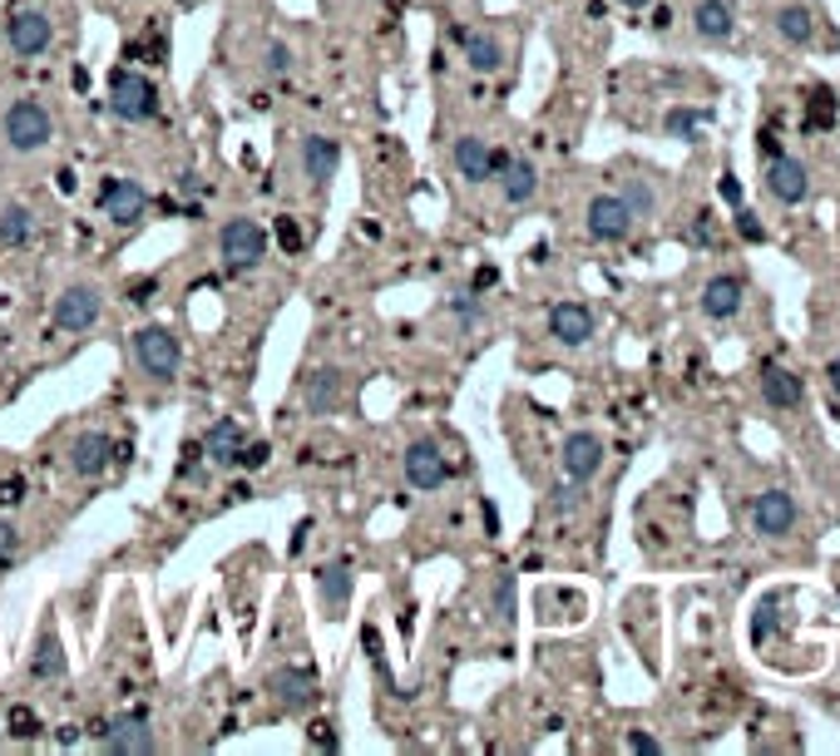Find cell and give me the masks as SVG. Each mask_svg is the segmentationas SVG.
I'll return each mask as SVG.
<instances>
[{
  "label": "cell",
  "instance_id": "obj_1",
  "mask_svg": "<svg viewBox=\"0 0 840 756\" xmlns=\"http://www.w3.org/2000/svg\"><path fill=\"white\" fill-rule=\"evenodd\" d=\"M134 361L148 381H178V366H184V346L168 327H139L134 332Z\"/></svg>",
  "mask_w": 840,
  "mask_h": 756
},
{
  "label": "cell",
  "instance_id": "obj_2",
  "mask_svg": "<svg viewBox=\"0 0 840 756\" xmlns=\"http://www.w3.org/2000/svg\"><path fill=\"white\" fill-rule=\"evenodd\" d=\"M110 114H114V120H124V124L154 120V114H158L154 80L139 74V70H114V80H110Z\"/></svg>",
  "mask_w": 840,
  "mask_h": 756
},
{
  "label": "cell",
  "instance_id": "obj_3",
  "mask_svg": "<svg viewBox=\"0 0 840 756\" xmlns=\"http://www.w3.org/2000/svg\"><path fill=\"white\" fill-rule=\"evenodd\" d=\"M218 252L232 272L258 268V262L268 258V228H262L258 218H228L218 228Z\"/></svg>",
  "mask_w": 840,
  "mask_h": 756
},
{
  "label": "cell",
  "instance_id": "obj_4",
  "mask_svg": "<svg viewBox=\"0 0 840 756\" xmlns=\"http://www.w3.org/2000/svg\"><path fill=\"white\" fill-rule=\"evenodd\" d=\"M0 130H6V144L15 148V154H35V148L50 144L55 124H50V114L40 100H15L6 110V120H0Z\"/></svg>",
  "mask_w": 840,
  "mask_h": 756
},
{
  "label": "cell",
  "instance_id": "obj_5",
  "mask_svg": "<svg viewBox=\"0 0 840 756\" xmlns=\"http://www.w3.org/2000/svg\"><path fill=\"white\" fill-rule=\"evenodd\" d=\"M104 312V292L90 282H74L65 287V292L55 297V312H50V322L60 327V332H90L94 322H100Z\"/></svg>",
  "mask_w": 840,
  "mask_h": 756
},
{
  "label": "cell",
  "instance_id": "obj_6",
  "mask_svg": "<svg viewBox=\"0 0 840 756\" xmlns=\"http://www.w3.org/2000/svg\"><path fill=\"white\" fill-rule=\"evenodd\" d=\"M505 158L509 154H495L480 134H460L455 138V148H450V164H455V174H460L465 184H485V178H495L499 168H505Z\"/></svg>",
  "mask_w": 840,
  "mask_h": 756
},
{
  "label": "cell",
  "instance_id": "obj_7",
  "mask_svg": "<svg viewBox=\"0 0 840 756\" xmlns=\"http://www.w3.org/2000/svg\"><path fill=\"white\" fill-rule=\"evenodd\" d=\"M100 208L114 228H134L148 208V188L134 184V178H110V184L100 188Z\"/></svg>",
  "mask_w": 840,
  "mask_h": 756
},
{
  "label": "cell",
  "instance_id": "obj_8",
  "mask_svg": "<svg viewBox=\"0 0 840 756\" xmlns=\"http://www.w3.org/2000/svg\"><path fill=\"white\" fill-rule=\"evenodd\" d=\"M100 732V747L104 752H114V756H134V752H154V732H148V722H144V712H124V717H114V722H104V727H94Z\"/></svg>",
  "mask_w": 840,
  "mask_h": 756
},
{
  "label": "cell",
  "instance_id": "obj_9",
  "mask_svg": "<svg viewBox=\"0 0 840 756\" xmlns=\"http://www.w3.org/2000/svg\"><path fill=\"white\" fill-rule=\"evenodd\" d=\"M6 45L10 55L20 60H35L50 50V15H40V10H15V15L6 20Z\"/></svg>",
  "mask_w": 840,
  "mask_h": 756
},
{
  "label": "cell",
  "instance_id": "obj_10",
  "mask_svg": "<svg viewBox=\"0 0 840 756\" xmlns=\"http://www.w3.org/2000/svg\"><path fill=\"white\" fill-rule=\"evenodd\" d=\"M633 208L623 204L619 194H599L589 204V238H599V242H623L633 232Z\"/></svg>",
  "mask_w": 840,
  "mask_h": 756
},
{
  "label": "cell",
  "instance_id": "obj_11",
  "mask_svg": "<svg viewBox=\"0 0 840 756\" xmlns=\"http://www.w3.org/2000/svg\"><path fill=\"white\" fill-rule=\"evenodd\" d=\"M445 480H450V460L440 455V445H435V441H416V445H411V451H406V485L431 495V489H440Z\"/></svg>",
  "mask_w": 840,
  "mask_h": 756
},
{
  "label": "cell",
  "instance_id": "obj_12",
  "mask_svg": "<svg viewBox=\"0 0 840 756\" xmlns=\"http://www.w3.org/2000/svg\"><path fill=\"white\" fill-rule=\"evenodd\" d=\"M751 525H757L761 539H786L796 529V499L786 495V489H767V495H757V505H751Z\"/></svg>",
  "mask_w": 840,
  "mask_h": 756
},
{
  "label": "cell",
  "instance_id": "obj_13",
  "mask_svg": "<svg viewBox=\"0 0 840 756\" xmlns=\"http://www.w3.org/2000/svg\"><path fill=\"white\" fill-rule=\"evenodd\" d=\"M114 460H120V445H114L110 435H100V431H84L80 441L70 445V470L80 475V480H94V475H104Z\"/></svg>",
  "mask_w": 840,
  "mask_h": 756
},
{
  "label": "cell",
  "instance_id": "obj_14",
  "mask_svg": "<svg viewBox=\"0 0 840 756\" xmlns=\"http://www.w3.org/2000/svg\"><path fill=\"white\" fill-rule=\"evenodd\" d=\"M297 154H302V174L312 188H326L336 178V168H342V144L326 134H307Z\"/></svg>",
  "mask_w": 840,
  "mask_h": 756
},
{
  "label": "cell",
  "instance_id": "obj_15",
  "mask_svg": "<svg viewBox=\"0 0 840 756\" xmlns=\"http://www.w3.org/2000/svg\"><path fill=\"white\" fill-rule=\"evenodd\" d=\"M563 475H569V480H579V485H589L593 475L603 470V441L593 431H573L569 441H563Z\"/></svg>",
  "mask_w": 840,
  "mask_h": 756
},
{
  "label": "cell",
  "instance_id": "obj_16",
  "mask_svg": "<svg viewBox=\"0 0 840 756\" xmlns=\"http://www.w3.org/2000/svg\"><path fill=\"white\" fill-rule=\"evenodd\" d=\"M767 188H771V198L776 204H801L806 194H811V174H806V164L801 158H791V154H776L771 158V168H767Z\"/></svg>",
  "mask_w": 840,
  "mask_h": 756
},
{
  "label": "cell",
  "instance_id": "obj_17",
  "mask_svg": "<svg viewBox=\"0 0 840 756\" xmlns=\"http://www.w3.org/2000/svg\"><path fill=\"white\" fill-rule=\"evenodd\" d=\"M342 406H346V371H336V366L317 371V376L307 381V415L326 421V415H336Z\"/></svg>",
  "mask_w": 840,
  "mask_h": 756
},
{
  "label": "cell",
  "instance_id": "obj_18",
  "mask_svg": "<svg viewBox=\"0 0 840 756\" xmlns=\"http://www.w3.org/2000/svg\"><path fill=\"white\" fill-rule=\"evenodd\" d=\"M549 336L559 346H583L593 336V312L583 302H559L549 307Z\"/></svg>",
  "mask_w": 840,
  "mask_h": 756
},
{
  "label": "cell",
  "instance_id": "obj_19",
  "mask_svg": "<svg viewBox=\"0 0 840 756\" xmlns=\"http://www.w3.org/2000/svg\"><path fill=\"white\" fill-rule=\"evenodd\" d=\"M317 593H322L326 619H346V609H351V563L346 559L322 563V569H317Z\"/></svg>",
  "mask_w": 840,
  "mask_h": 756
},
{
  "label": "cell",
  "instance_id": "obj_20",
  "mask_svg": "<svg viewBox=\"0 0 840 756\" xmlns=\"http://www.w3.org/2000/svg\"><path fill=\"white\" fill-rule=\"evenodd\" d=\"M742 297H747V282L732 277V272H722V277H712V282L702 287V312H707L712 322H727V317L742 312Z\"/></svg>",
  "mask_w": 840,
  "mask_h": 756
},
{
  "label": "cell",
  "instance_id": "obj_21",
  "mask_svg": "<svg viewBox=\"0 0 840 756\" xmlns=\"http://www.w3.org/2000/svg\"><path fill=\"white\" fill-rule=\"evenodd\" d=\"M761 396H767V406H776V411H796L806 401V386H801V376H796L791 366L771 361V366L761 371Z\"/></svg>",
  "mask_w": 840,
  "mask_h": 756
},
{
  "label": "cell",
  "instance_id": "obj_22",
  "mask_svg": "<svg viewBox=\"0 0 840 756\" xmlns=\"http://www.w3.org/2000/svg\"><path fill=\"white\" fill-rule=\"evenodd\" d=\"M242 445H248V435H242V425L232 421V415H222V421H218V425H212V431L204 435L208 460H212V465H222V470H228V465H238Z\"/></svg>",
  "mask_w": 840,
  "mask_h": 756
},
{
  "label": "cell",
  "instance_id": "obj_23",
  "mask_svg": "<svg viewBox=\"0 0 840 756\" xmlns=\"http://www.w3.org/2000/svg\"><path fill=\"white\" fill-rule=\"evenodd\" d=\"M499 194H505V204H529L539 188V168L529 164V158H505V168H499Z\"/></svg>",
  "mask_w": 840,
  "mask_h": 756
},
{
  "label": "cell",
  "instance_id": "obj_24",
  "mask_svg": "<svg viewBox=\"0 0 840 756\" xmlns=\"http://www.w3.org/2000/svg\"><path fill=\"white\" fill-rule=\"evenodd\" d=\"M272 697H278V707L287 712H302V707H312L317 702V683H312V673H278L272 677Z\"/></svg>",
  "mask_w": 840,
  "mask_h": 756
},
{
  "label": "cell",
  "instance_id": "obj_25",
  "mask_svg": "<svg viewBox=\"0 0 840 756\" xmlns=\"http://www.w3.org/2000/svg\"><path fill=\"white\" fill-rule=\"evenodd\" d=\"M693 30H697L702 40H732V30H737V20H732V6H727V0H697Z\"/></svg>",
  "mask_w": 840,
  "mask_h": 756
},
{
  "label": "cell",
  "instance_id": "obj_26",
  "mask_svg": "<svg viewBox=\"0 0 840 756\" xmlns=\"http://www.w3.org/2000/svg\"><path fill=\"white\" fill-rule=\"evenodd\" d=\"M465 65H470L475 74H495L499 65H505V45H499L495 35H485V30H480V35L465 40Z\"/></svg>",
  "mask_w": 840,
  "mask_h": 756
},
{
  "label": "cell",
  "instance_id": "obj_27",
  "mask_svg": "<svg viewBox=\"0 0 840 756\" xmlns=\"http://www.w3.org/2000/svg\"><path fill=\"white\" fill-rule=\"evenodd\" d=\"M30 238H35V213L20 204L0 208V242H6V248H25Z\"/></svg>",
  "mask_w": 840,
  "mask_h": 756
},
{
  "label": "cell",
  "instance_id": "obj_28",
  "mask_svg": "<svg viewBox=\"0 0 840 756\" xmlns=\"http://www.w3.org/2000/svg\"><path fill=\"white\" fill-rule=\"evenodd\" d=\"M30 673L40 677V683H50V677H60L65 673V653H60V638L55 633H45L35 643V657H30Z\"/></svg>",
  "mask_w": 840,
  "mask_h": 756
},
{
  "label": "cell",
  "instance_id": "obj_29",
  "mask_svg": "<svg viewBox=\"0 0 840 756\" xmlns=\"http://www.w3.org/2000/svg\"><path fill=\"white\" fill-rule=\"evenodd\" d=\"M776 30H781L791 45H811L816 20H811V10H806V6H786L781 15H776Z\"/></svg>",
  "mask_w": 840,
  "mask_h": 756
},
{
  "label": "cell",
  "instance_id": "obj_30",
  "mask_svg": "<svg viewBox=\"0 0 840 756\" xmlns=\"http://www.w3.org/2000/svg\"><path fill=\"white\" fill-rule=\"evenodd\" d=\"M707 124H712V110H687V104L667 110V138H687L693 144L697 130H707Z\"/></svg>",
  "mask_w": 840,
  "mask_h": 756
},
{
  "label": "cell",
  "instance_id": "obj_31",
  "mask_svg": "<svg viewBox=\"0 0 840 756\" xmlns=\"http://www.w3.org/2000/svg\"><path fill=\"white\" fill-rule=\"evenodd\" d=\"M836 94L831 90H811V110H806V134H821V130H836Z\"/></svg>",
  "mask_w": 840,
  "mask_h": 756
},
{
  "label": "cell",
  "instance_id": "obj_32",
  "mask_svg": "<svg viewBox=\"0 0 840 756\" xmlns=\"http://www.w3.org/2000/svg\"><path fill=\"white\" fill-rule=\"evenodd\" d=\"M623 204H629L633 208V218H647V213H653L657 208V194H653V188H647V178H629V184H623Z\"/></svg>",
  "mask_w": 840,
  "mask_h": 756
},
{
  "label": "cell",
  "instance_id": "obj_33",
  "mask_svg": "<svg viewBox=\"0 0 840 756\" xmlns=\"http://www.w3.org/2000/svg\"><path fill=\"white\" fill-rule=\"evenodd\" d=\"M450 317L460 327H475L485 317V302H480V292H460V297H450Z\"/></svg>",
  "mask_w": 840,
  "mask_h": 756
},
{
  "label": "cell",
  "instance_id": "obj_34",
  "mask_svg": "<svg viewBox=\"0 0 840 756\" xmlns=\"http://www.w3.org/2000/svg\"><path fill=\"white\" fill-rule=\"evenodd\" d=\"M262 70H268L272 80H287V74H292V50H287L282 40H272L268 55H262Z\"/></svg>",
  "mask_w": 840,
  "mask_h": 756
},
{
  "label": "cell",
  "instance_id": "obj_35",
  "mask_svg": "<svg viewBox=\"0 0 840 756\" xmlns=\"http://www.w3.org/2000/svg\"><path fill=\"white\" fill-rule=\"evenodd\" d=\"M495 613H499V623L515 619V573H499V583H495Z\"/></svg>",
  "mask_w": 840,
  "mask_h": 756
},
{
  "label": "cell",
  "instance_id": "obj_36",
  "mask_svg": "<svg viewBox=\"0 0 840 756\" xmlns=\"http://www.w3.org/2000/svg\"><path fill=\"white\" fill-rule=\"evenodd\" d=\"M737 232H742L747 242H767V228H761V218H757L751 208H742V213H737Z\"/></svg>",
  "mask_w": 840,
  "mask_h": 756
},
{
  "label": "cell",
  "instance_id": "obj_37",
  "mask_svg": "<svg viewBox=\"0 0 840 756\" xmlns=\"http://www.w3.org/2000/svg\"><path fill=\"white\" fill-rule=\"evenodd\" d=\"M771 628H776V603L767 599V603H761V609H757V623H751V643H767V633H771Z\"/></svg>",
  "mask_w": 840,
  "mask_h": 756
},
{
  "label": "cell",
  "instance_id": "obj_38",
  "mask_svg": "<svg viewBox=\"0 0 840 756\" xmlns=\"http://www.w3.org/2000/svg\"><path fill=\"white\" fill-rule=\"evenodd\" d=\"M20 553V529L10 519H0V563H10Z\"/></svg>",
  "mask_w": 840,
  "mask_h": 756
},
{
  "label": "cell",
  "instance_id": "obj_39",
  "mask_svg": "<svg viewBox=\"0 0 840 756\" xmlns=\"http://www.w3.org/2000/svg\"><path fill=\"white\" fill-rule=\"evenodd\" d=\"M629 752H637V756H657V752H663V742H657L653 732H629Z\"/></svg>",
  "mask_w": 840,
  "mask_h": 756
},
{
  "label": "cell",
  "instance_id": "obj_40",
  "mask_svg": "<svg viewBox=\"0 0 840 756\" xmlns=\"http://www.w3.org/2000/svg\"><path fill=\"white\" fill-rule=\"evenodd\" d=\"M278 242H282V248H287V252H297V248H302V242H307V238H302V228H297V222H292V218H282V222H278Z\"/></svg>",
  "mask_w": 840,
  "mask_h": 756
},
{
  "label": "cell",
  "instance_id": "obj_41",
  "mask_svg": "<svg viewBox=\"0 0 840 756\" xmlns=\"http://www.w3.org/2000/svg\"><path fill=\"white\" fill-rule=\"evenodd\" d=\"M262 460H268V445H262V441H258V445H242V455H238V465H248V470H258V465H262Z\"/></svg>",
  "mask_w": 840,
  "mask_h": 756
},
{
  "label": "cell",
  "instance_id": "obj_42",
  "mask_svg": "<svg viewBox=\"0 0 840 756\" xmlns=\"http://www.w3.org/2000/svg\"><path fill=\"white\" fill-rule=\"evenodd\" d=\"M573 505H579V480H569V485L554 489V509H573Z\"/></svg>",
  "mask_w": 840,
  "mask_h": 756
},
{
  "label": "cell",
  "instance_id": "obj_43",
  "mask_svg": "<svg viewBox=\"0 0 840 756\" xmlns=\"http://www.w3.org/2000/svg\"><path fill=\"white\" fill-rule=\"evenodd\" d=\"M495 282H499V268H480V272H475V292H490Z\"/></svg>",
  "mask_w": 840,
  "mask_h": 756
},
{
  "label": "cell",
  "instance_id": "obj_44",
  "mask_svg": "<svg viewBox=\"0 0 840 756\" xmlns=\"http://www.w3.org/2000/svg\"><path fill=\"white\" fill-rule=\"evenodd\" d=\"M722 198H727V204H742V184H737V178H722Z\"/></svg>",
  "mask_w": 840,
  "mask_h": 756
},
{
  "label": "cell",
  "instance_id": "obj_45",
  "mask_svg": "<svg viewBox=\"0 0 840 756\" xmlns=\"http://www.w3.org/2000/svg\"><path fill=\"white\" fill-rule=\"evenodd\" d=\"M826 381H831V391L840 396V356H831V366H826Z\"/></svg>",
  "mask_w": 840,
  "mask_h": 756
},
{
  "label": "cell",
  "instance_id": "obj_46",
  "mask_svg": "<svg viewBox=\"0 0 840 756\" xmlns=\"http://www.w3.org/2000/svg\"><path fill=\"white\" fill-rule=\"evenodd\" d=\"M20 489H25L20 480H6V485H0V499H20Z\"/></svg>",
  "mask_w": 840,
  "mask_h": 756
},
{
  "label": "cell",
  "instance_id": "obj_47",
  "mask_svg": "<svg viewBox=\"0 0 840 756\" xmlns=\"http://www.w3.org/2000/svg\"><path fill=\"white\" fill-rule=\"evenodd\" d=\"M148 292H154V282H139V287H129V297H134V302H148Z\"/></svg>",
  "mask_w": 840,
  "mask_h": 756
},
{
  "label": "cell",
  "instance_id": "obj_48",
  "mask_svg": "<svg viewBox=\"0 0 840 756\" xmlns=\"http://www.w3.org/2000/svg\"><path fill=\"white\" fill-rule=\"evenodd\" d=\"M619 6H629V10H643V6H647V0H619Z\"/></svg>",
  "mask_w": 840,
  "mask_h": 756
}]
</instances>
